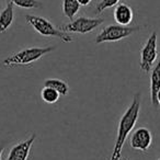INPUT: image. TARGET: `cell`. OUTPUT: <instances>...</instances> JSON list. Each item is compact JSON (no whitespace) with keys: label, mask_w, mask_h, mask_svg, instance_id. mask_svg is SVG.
<instances>
[{"label":"cell","mask_w":160,"mask_h":160,"mask_svg":"<svg viewBox=\"0 0 160 160\" xmlns=\"http://www.w3.org/2000/svg\"><path fill=\"white\" fill-rule=\"evenodd\" d=\"M140 102H142L140 93L137 92V93L134 94L131 105L127 108L126 111L122 115V118H120L118 136H116V140L110 160H120L121 157H122V150L127 139V136L133 131L134 126H135L136 122L138 120V116H139Z\"/></svg>","instance_id":"1"},{"label":"cell","mask_w":160,"mask_h":160,"mask_svg":"<svg viewBox=\"0 0 160 160\" xmlns=\"http://www.w3.org/2000/svg\"><path fill=\"white\" fill-rule=\"evenodd\" d=\"M55 46L49 47H28L20 52L12 54L8 56L6 59H3L2 64L6 67H13V66H28L33 64L34 62L41 59L43 56L51 52L55 51Z\"/></svg>","instance_id":"2"},{"label":"cell","mask_w":160,"mask_h":160,"mask_svg":"<svg viewBox=\"0 0 160 160\" xmlns=\"http://www.w3.org/2000/svg\"><path fill=\"white\" fill-rule=\"evenodd\" d=\"M25 20L41 35L49 36V38H57L65 43H71L73 41L72 36L70 34L54 27L53 23L47 19L38 16H33V14H27Z\"/></svg>","instance_id":"3"},{"label":"cell","mask_w":160,"mask_h":160,"mask_svg":"<svg viewBox=\"0 0 160 160\" xmlns=\"http://www.w3.org/2000/svg\"><path fill=\"white\" fill-rule=\"evenodd\" d=\"M139 27H127V25H120V24H111L102 30L100 33L97 35L96 43L101 44L105 42H116L123 38H126L137 32Z\"/></svg>","instance_id":"4"},{"label":"cell","mask_w":160,"mask_h":160,"mask_svg":"<svg viewBox=\"0 0 160 160\" xmlns=\"http://www.w3.org/2000/svg\"><path fill=\"white\" fill-rule=\"evenodd\" d=\"M104 22V19L102 18H87V17H79L76 20L70 21L67 24H64L59 28L62 31L67 33H79L87 34L96 30Z\"/></svg>","instance_id":"5"},{"label":"cell","mask_w":160,"mask_h":160,"mask_svg":"<svg viewBox=\"0 0 160 160\" xmlns=\"http://www.w3.org/2000/svg\"><path fill=\"white\" fill-rule=\"evenodd\" d=\"M157 38V32H152L140 51V69L145 72H149L152 69L158 57Z\"/></svg>","instance_id":"6"},{"label":"cell","mask_w":160,"mask_h":160,"mask_svg":"<svg viewBox=\"0 0 160 160\" xmlns=\"http://www.w3.org/2000/svg\"><path fill=\"white\" fill-rule=\"evenodd\" d=\"M152 144V134L146 127H139L133 132L129 139V145L133 149L147 151Z\"/></svg>","instance_id":"7"},{"label":"cell","mask_w":160,"mask_h":160,"mask_svg":"<svg viewBox=\"0 0 160 160\" xmlns=\"http://www.w3.org/2000/svg\"><path fill=\"white\" fill-rule=\"evenodd\" d=\"M35 139L36 135L33 134L28 139L16 144L10 149L9 155H8L6 160H28V158L30 156V151H31V148L33 146Z\"/></svg>","instance_id":"8"},{"label":"cell","mask_w":160,"mask_h":160,"mask_svg":"<svg viewBox=\"0 0 160 160\" xmlns=\"http://www.w3.org/2000/svg\"><path fill=\"white\" fill-rule=\"evenodd\" d=\"M114 20L120 25H128L134 19L133 9L126 3L116 5L114 9Z\"/></svg>","instance_id":"9"},{"label":"cell","mask_w":160,"mask_h":160,"mask_svg":"<svg viewBox=\"0 0 160 160\" xmlns=\"http://www.w3.org/2000/svg\"><path fill=\"white\" fill-rule=\"evenodd\" d=\"M160 89V56L158 58V62L155 66L152 67V72H151L150 77V98H151V103L155 108H158L157 103V96L158 90Z\"/></svg>","instance_id":"10"},{"label":"cell","mask_w":160,"mask_h":160,"mask_svg":"<svg viewBox=\"0 0 160 160\" xmlns=\"http://www.w3.org/2000/svg\"><path fill=\"white\" fill-rule=\"evenodd\" d=\"M14 19V11H13V3L11 1H7L6 8L0 11V33L6 32L10 27Z\"/></svg>","instance_id":"11"},{"label":"cell","mask_w":160,"mask_h":160,"mask_svg":"<svg viewBox=\"0 0 160 160\" xmlns=\"http://www.w3.org/2000/svg\"><path fill=\"white\" fill-rule=\"evenodd\" d=\"M44 87H49L55 89L60 96H67L69 93V86L67 85V82H65L64 80L60 79H46L44 81Z\"/></svg>","instance_id":"12"},{"label":"cell","mask_w":160,"mask_h":160,"mask_svg":"<svg viewBox=\"0 0 160 160\" xmlns=\"http://www.w3.org/2000/svg\"><path fill=\"white\" fill-rule=\"evenodd\" d=\"M79 9L80 3L78 0H62V12L70 21L73 20V17L79 12Z\"/></svg>","instance_id":"13"},{"label":"cell","mask_w":160,"mask_h":160,"mask_svg":"<svg viewBox=\"0 0 160 160\" xmlns=\"http://www.w3.org/2000/svg\"><path fill=\"white\" fill-rule=\"evenodd\" d=\"M60 94L56 91L55 89L49 87H44L41 91V98L44 102L49 103V104H53V103L57 102L59 100Z\"/></svg>","instance_id":"14"},{"label":"cell","mask_w":160,"mask_h":160,"mask_svg":"<svg viewBox=\"0 0 160 160\" xmlns=\"http://www.w3.org/2000/svg\"><path fill=\"white\" fill-rule=\"evenodd\" d=\"M7 1H11L13 6L22 9H38L43 7V3L38 0H7Z\"/></svg>","instance_id":"15"},{"label":"cell","mask_w":160,"mask_h":160,"mask_svg":"<svg viewBox=\"0 0 160 160\" xmlns=\"http://www.w3.org/2000/svg\"><path fill=\"white\" fill-rule=\"evenodd\" d=\"M121 0H101L100 2L97 5L96 7V12L97 13H101L104 10L109 9V8H112L114 6H116Z\"/></svg>","instance_id":"16"},{"label":"cell","mask_w":160,"mask_h":160,"mask_svg":"<svg viewBox=\"0 0 160 160\" xmlns=\"http://www.w3.org/2000/svg\"><path fill=\"white\" fill-rule=\"evenodd\" d=\"M92 0H78V2L80 3V6H88Z\"/></svg>","instance_id":"17"},{"label":"cell","mask_w":160,"mask_h":160,"mask_svg":"<svg viewBox=\"0 0 160 160\" xmlns=\"http://www.w3.org/2000/svg\"><path fill=\"white\" fill-rule=\"evenodd\" d=\"M156 99H157V103H158V105H159V107H160V89L158 90L157 96H156Z\"/></svg>","instance_id":"18"},{"label":"cell","mask_w":160,"mask_h":160,"mask_svg":"<svg viewBox=\"0 0 160 160\" xmlns=\"http://www.w3.org/2000/svg\"><path fill=\"white\" fill-rule=\"evenodd\" d=\"M3 150H5V147H3V145H0V160H1V157H2Z\"/></svg>","instance_id":"19"},{"label":"cell","mask_w":160,"mask_h":160,"mask_svg":"<svg viewBox=\"0 0 160 160\" xmlns=\"http://www.w3.org/2000/svg\"><path fill=\"white\" fill-rule=\"evenodd\" d=\"M0 11H1V6H0Z\"/></svg>","instance_id":"20"},{"label":"cell","mask_w":160,"mask_h":160,"mask_svg":"<svg viewBox=\"0 0 160 160\" xmlns=\"http://www.w3.org/2000/svg\"><path fill=\"white\" fill-rule=\"evenodd\" d=\"M124 160H128V159H126V158H125V159H124Z\"/></svg>","instance_id":"21"},{"label":"cell","mask_w":160,"mask_h":160,"mask_svg":"<svg viewBox=\"0 0 160 160\" xmlns=\"http://www.w3.org/2000/svg\"><path fill=\"white\" fill-rule=\"evenodd\" d=\"M157 160H160V158H159V159H157Z\"/></svg>","instance_id":"22"}]
</instances>
